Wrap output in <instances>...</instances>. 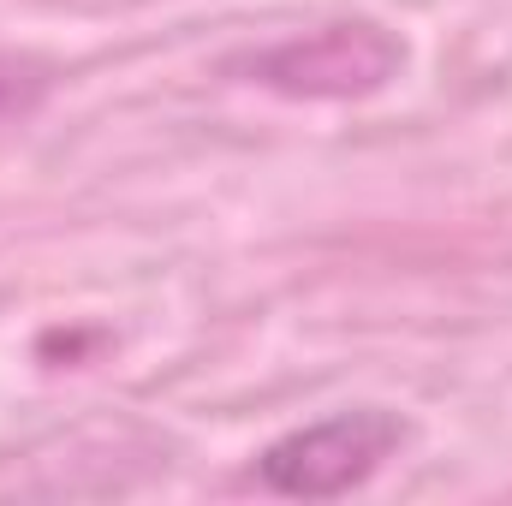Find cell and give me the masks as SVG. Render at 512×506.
Masks as SVG:
<instances>
[{"label": "cell", "mask_w": 512, "mask_h": 506, "mask_svg": "<svg viewBox=\"0 0 512 506\" xmlns=\"http://www.w3.org/2000/svg\"><path fill=\"white\" fill-rule=\"evenodd\" d=\"M405 423L382 405H358V411H334L310 429L280 435L274 447H262L256 477L274 495H304V501H334L346 489H358L364 477H376V465L399 453Z\"/></svg>", "instance_id": "obj_1"}]
</instances>
